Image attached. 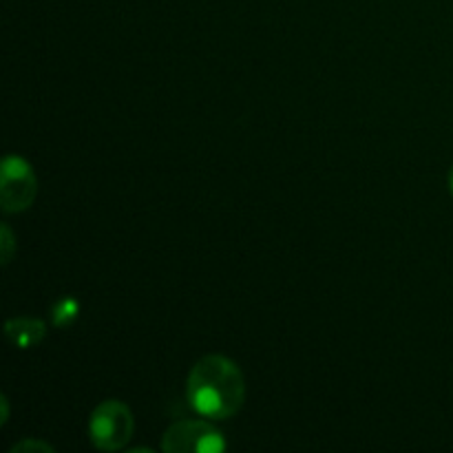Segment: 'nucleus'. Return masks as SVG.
<instances>
[{"label":"nucleus","mask_w":453,"mask_h":453,"mask_svg":"<svg viewBox=\"0 0 453 453\" xmlns=\"http://www.w3.org/2000/svg\"><path fill=\"white\" fill-rule=\"evenodd\" d=\"M188 405L202 418H233L246 403V379L234 361L211 354L199 358L186 380Z\"/></svg>","instance_id":"1"},{"label":"nucleus","mask_w":453,"mask_h":453,"mask_svg":"<svg viewBox=\"0 0 453 453\" xmlns=\"http://www.w3.org/2000/svg\"><path fill=\"white\" fill-rule=\"evenodd\" d=\"M135 429L131 410L122 401H104L88 418V436L102 451H119L128 445Z\"/></svg>","instance_id":"2"},{"label":"nucleus","mask_w":453,"mask_h":453,"mask_svg":"<svg viewBox=\"0 0 453 453\" xmlns=\"http://www.w3.org/2000/svg\"><path fill=\"white\" fill-rule=\"evenodd\" d=\"M162 449L166 453H221L226 441L224 434L208 420H180L164 434Z\"/></svg>","instance_id":"3"},{"label":"nucleus","mask_w":453,"mask_h":453,"mask_svg":"<svg viewBox=\"0 0 453 453\" xmlns=\"http://www.w3.org/2000/svg\"><path fill=\"white\" fill-rule=\"evenodd\" d=\"M38 195V180L29 164L18 155H7L0 171V202L4 212H22Z\"/></svg>","instance_id":"4"},{"label":"nucleus","mask_w":453,"mask_h":453,"mask_svg":"<svg viewBox=\"0 0 453 453\" xmlns=\"http://www.w3.org/2000/svg\"><path fill=\"white\" fill-rule=\"evenodd\" d=\"M4 334L7 339L16 345L18 349H31L38 348L42 343L44 334H47V327L42 321L29 317H18L12 321L4 323Z\"/></svg>","instance_id":"5"},{"label":"nucleus","mask_w":453,"mask_h":453,"mask_svg":"<svg viewBox=\"0 0 453 453\" xmlns=\"http://www.w3.org/2000/svg\"><path fill=\"white\" fill-rule=\"evenodd\" d=\"M80 303L75 296H62L51 308V321L56 327H69L78 319Z\"/></svg>","instance_id":"6"},{"label":"nucleus","mask_w":453,"mask_h":453,"mask_svg":"<svg viewBox=\"0 0 453 453\" xmlns=\"http://www.w3.org/2000/svg\"><path fill=\"white\" fill-rule=\"evenodd\" d=\"M0 234H3V242H0V248H3V265H7L9 261H12V257H13L12 228H9L7 224H3V230H0Z\"/></svg>","instance_id":"7"},{"label":"nucleus","mask_w":453,"mask_h":453,"mask_svg":"<svg viewBox=\"0 0 453 453\" xmlns=\"http://www.w3.org/2000/svg\"><path fill=\"white\" fill-rule=\"evenodd\" d=\"M27 449H42V451H53V447H49L47 442H40V441H22V442H18V445H13L12 447V451L16 453V451H27Z\"/></svg>","instance_id":"8"},{"label":"nucleus","mask_w":453,"mask_h":453,"mask_svg":"<svg viewBox=\"0 0 453 453\" xmlns=\"http://www.w3.org/2000/svg\"><path fill=\"white\" fill-rule=\"evenodd\" d=\"M449 188H451V195H453V166H451V173H449Z\"/></svg>","instance_id":"9"}]
</instances>
